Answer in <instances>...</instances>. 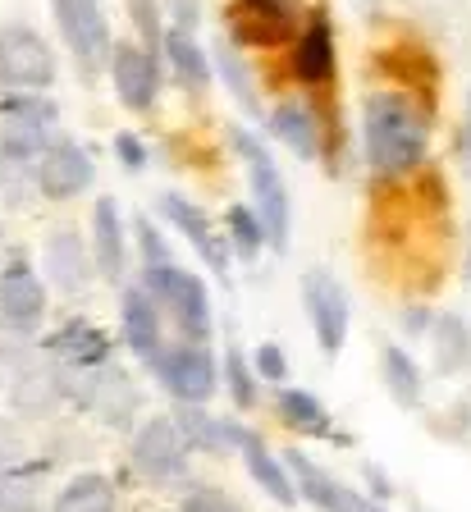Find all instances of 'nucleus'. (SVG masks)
I'll use <instances>...</instances> for the list:
<instances>
[{"mask_svg": "<svg viewBox=\"0 0 471 512\" xmlns=\"http://www.w3.org/2000/svg\"><path fill=\"white\" fill-rule=\"evenodd\" d=\"M366 165L375 174H407L426 160L430 119L426 110L403 92H371L362 110Z\"/></svg>", "mask_w": 471, "mask_h": 512, "instance_id": "nucleus-1", "label": "nucleus"}, {"mask_svg": "<svg viewBox=\"0 0 471 512\" xmlns=\"http://www.w3.org/2000/svg\"><path fill=\"white\" fill-rule=\"evenodd\" d=\"M234 151L243 156L247 183H252V202H257V215H261V224H266V243L275 247V252H284V247H289V229H293L289 183L279 174L275 156H270L247 128H234Z\"/></svg>", "mask_w": 471, "mask_h": 512, "instance_id": "nucleus-2", "label": "nucleus"}, {"mask_svg": "<svg viewBox=\"0 0 471 512\" xmlns=\"http://www.w3.org/2000/svg\"><path fill=\"white\" fill-rule=\"evenodd\" d=\"M142 284H147L151 298L174 316V325L183 330V339H197V343L211 339V298H206L202 275L165 261V266L142 270Z\"/></svg>", "mask_w": 471, "mask_h": 512, "instance_id": "nucleus-3", "label": "nucleus"}, {"mask_svg": "<svg viewBox=\"0 0 471 512\" xmlns=\"http://www.w3.org/2000/svg\"><path fill=\"white\" fill-rule=\"evenodd\" d=\"M55 83V51L42 32L10 23L0 28V92H46Z\"/></svg>", "mask_w": 471, "mask_h": 512, "instance_id": "nucleus-4", "label": "nucleus"}, {"mask_svg": "<svg viewBox=\"0 0 471 512\" xmlns=\"http://www.w3.org/2000/svg\"><path fill=\"white\" fill-rule=\"evenodd\" d=\"M51 5H55V23L65 32L78 69H83V74H101L110 64V51H115L110 23H106V14H101V0H51Z\"/></svg>", "mask_w": 471, "mask_h": 512, "instance_id": "nucleus-5", "label": "nucleus"}, {"mask_svg": "<svg viewBox=\"0 0 471 512\" xmlns=\"http://www.w3.org/2000/svg\"><path fill=\"white\" fill-rule=\"evenodd\" d=\"M225 23L243 46H289L298 37V0H234Z\"/></svg>", "mask_w": 471, "mask_h": 512, "instance_id": "nucleus-6", "label": "nucleus"}, {"mask_svg": "<svg viewBox=\"0 0 471 512\" xmlns=\"http://www.w3.org/2000/svg\"><path fill=\"white\" fill-rule=\"evenodd\" d=\"M302 302H307L311 330H316V343L321 352H339L343 339H348V320H353V307H348V288L330 275V270H307L302 275Z\"/></svg>", "mask_w": 471, "mask_h": 512, "instance_id": "nucleus-7", "label": "nucleus"}, {"mask_svg": "<svg viewBox=\"0 0 471 512\" xmlns=\"http://www.w3.org/2000/svg\"><path fill=\"white\" fill-rule=\"evenodd\" d=\"M156 375H161V384L170 389L179 403H206V398L215 394V357L206 352V343L188 339L179 343V348H161L156 352Z\"/></svg>", "mask_w": 471, "mask_h": 512, "instance_id": "nucleus-8", "label": "nucleus"}, {"mask_svg": "<svg viewBox=\"0 0 471 512\" xmlns=\"http://www.w3.org/2000/svg\"><path fill=\"white\" fill-rule=\"evenodd\" d=\"M129 453H133V467L147 480H156V485L183 480V467H188V439H183L179 421H165V416L138 426Z\"/></svg>", "mask_w": 471, "mask_h": 512, "instance_id": "nucleus-9", "label": "nucleus"}, {"mask_svg": "<svg viewBox=\"0 0 471 512\" xmlns=\"http://www.w3.org/2000/svg\"><path fill=\"white\" fill-rule=\"evenodd\" d=\"M92 179H97V165H92V156L78 142H51L33 165V183L51 202H69V197L87 192Z\"/></svg>", "mask_w": 471, "mask_h": 512, "instance_id": "nucleus-10", "label": "nucleus"}, {"mask_svg": "<svg viewBox=\"0 0 471 512\" xmlns=\"http://www.w3.org/2000/svg\"><path fill=\"white\" fill-rule=\"evenodd\" d=\"M46 316V288L28 261H10L0 270V325L14 334H33Z\"/></svg>", "mask_w": 471, "mask_h": 512, "instance_id": "nucleus-11", "label": "nucleus"}, {"mask_svg": "<svg viewBox=\"0 0 471 512\" xmlns=\"http://www.w3.org/2000/svg\"><path fill=\"white\" fill-rule=\"evenodd\" d=\"M161 215L174 224V229H179L183 238H188V243H193V252L202 256L215 275H225V270H229V234H225V229H215L211 215H206L202 206L188 202L183 192H165V197H161Z\"/></svg>", "mask_w": 471, "mask_h": 512, "instance_id": "nucleus-12", "label": "nucleus"}, {"mask_svg": "<svg viewBox=\"0 0 471 512\" xmlns=\"http://www.w3.org/2000/svg\"><path fill=\"white\" fill-rule=\"evenodd\" d=\"M110 78H115V92L129 110H151L156 106V92H161V60L138 42H115V51H110Z\"/></svg>", "mask_w": 471, "mask_h": 512, "instance_id": "nucleus-13", "label": "nucleus"}, {"mask_svg": "<svg viewBox=\"0 0 471 512\" xmlns=\"http://www.w3.org/2000/svg\"><path fill=\"white\" fill-rule=\"evenodd\" d=\"M289 471H293V480H298V494L307 503H316L321 512H385L380 503H371V499H362L357 490L339 485L330 471H321L307 453H298V448L289 453Z\"/></svg>", "mask_w": 471, "mask_h": 512, "instance_id": "nucleus-14", "label": "nucleus"}, {"mask_svg": "<svg viewBox=\"0 0 471 512\" xmlns=\"http://www.w3.org/2000/svg\"><path fill=\"white\" fill-rule=\"evenodd\" d=\"M334 64H339V55H334L330 19H311L307 28L293 37V74H298L307 87H321L334 78Z\"/></svg>", "mask_w": 471, "mask_h": 512, "instance_id": "nucleus-15", "label": "nucleus"}, {"mask_svg": "<svg viewBox=\"0 0 471 512\" xmlns=\"http://www.w3.org/2000/svg\"><path fill=\"white\" fill-rule=\"evenodd\" d=\"M124 339H129V348L138 352L142 362H156V352L165 348V339H161V302L147 293V284L124 293Z\"/></svg>", "mask_w": 471, "mask_h": 512, "instance_id": "nucleus-16", "label": "nucleus"}, {"mask_svg": "<svg viewBox=\"0 0 471 512\" xmlns=\"http://www.w3.org/2000/svg\"><path fill=\"white\" fill-rule=\"evenodd\" d=\"M92 252H97V270L106 279H124L129 270V247H124V220H119L115 197H101L92 211Z\"/></svg>", "mask_w": 471, "mask_h": 512, "instance_id": "nucleus-17", "label": "nucleus"}, {"mask_svg": "<svg viewBox=\"0 0 471 512\" xmlns=\"http://www.w3.org/2000/svg\"><path fill=\"white\" fill-rule=\"evenodd\" d=\"M270 133H275L298 160H311L316 151H321V119L311 115V106H302V101H284V106H275V115H270Z\"/></svg>", "mask_w": 471, "mask_h": 512, "instance_id": "nucleus-18", "label": "nucleus"}, {"mask_svg": "<svg viewBox=\"0 0 471 512\" xmlns=\"http://www.w3.org/2000/svg\"><path fill=\"white\" fill-rule=\"evenodd\" d=\"M51 352L65 357L69 366H78V371H92V366H101L110 357V339L87 320H69L65 330L51 339Z\"/></svg>", "mask_w": 471, "mask_h": 512, "instance_id": "nucleus-19", "label": "nucleus"}, {"mask_svg": "<svg viewBox=\"0 0 471 512\" xmlns=\"http://www.w3.org/2000/svg\"><path fill=\"white\" fill-rule=\"evenodd\" d=\"M165 60H170L174 78H179L183 87L202 92V87L211 83V64H206V51L197 46V37H193L188 23H179V28L165 32Z\"/></svg>", "mask_w": 471, "mask_h": 512, "instance_id": "nucleus-20", "label": "nucleus"}, {"mask_svg": "<svg viewBox=\"0 0 471 512\" xmlns=\"http://www.w3.org/2000/svg\"><path fill=\"white\" fill-rule=\"evenodd\" d=\"M243 462H247V471H252V480H257L279 508H293V503H298V485H289V471L270 458V448L261 444V435H252V430H247V439H243Z\"/></svg>", "mask_w": 471, "mask_h": 512, "instance_id": "nucleus-21", "label": "nucleus"}, {"mask_svg": "<svg viewBox=\"0 0 471 512\" xmlns=\"http://www.w3.org/2000/svg\"><path fill=\"white\" fill-rule=\"evenodd\" d=\"M275 412H279V421H284L289 430H298V435H311V439H330L334 435L325 403L316 394H307V389H284V394L275 398Z\"/></svg>", "mask_w": 471, "mask_h": 512, "instance_id": "nucleus-22", "label": "nucleus"}, {"mask_svg": "<svg viewBox=\"0 0 471 512\" xmlns=\"http://www.w3.org/2000/svg\"><path fill=\"white\" fill-rule=\"evenodd\" d=\"M46 256H51L55 284L69 288V293H74V288H83L87 275H92V266H87V252H83V243H78L74 229H60V234L51 238V247H46Z\"/></svg>", "mask_w": 471, "mask_h": 512, "instance_id": "nucleus-23", "label": "nucleus"}, {"mask_svg": "<svg viewBox=\"0 0 471 512\" xmlns=\"http://www.w3.org/2000/svg\"><path fill=\"white\" fill-rule=\"evenodd\" d=\"M55 512H115V485L97 471L74 476L55 499Z\"/></svg>", "mask_w": 471, "mask_h": 512, "instance_id": "nucleus-24", "label": "nucleus"}, {"mask_svg": "<svg viewBox=\"0 0 471 512\" xmlns=\"http://www.w3.org/2000/svg\"><path fill=\"white\" fill-rule=\"evenodd\" d=\"M55 119H60V110H55V101H46L42 92H10V96H0V124H10V128H46V133H51Z\"/></svg>", "mask_w": 471, "mask_h": 512, "instance_id": "nucleus-25", "label": "nucleus"}, {"mask_svg": "<svg viewBox=\"0 0 471 512\" xmlns=\"http://www.w3.org/2000/svg\"><path fill=\"white\" fill-rule=\"evenodd\" d=\"M385 384H389V394H394L403 407L421 403V371H417V362H412L403 348H385Z\"/></svg>", "mask_w": 471, "mask_h": 512, "instance_id": "nucleus-26", "label": "nucleus"}, {"mask_svg": "<svg viewBox=\"0 0 471 512\" xmlns=\"http://www.w3.org/2000/svg\"><path fill=\"white\" fill-rule=\"evenodd\" d=\"M225 234H229V243L238 247V256L252 261V256L261 252V243H266V224H261V215L252 211V206H229Z\"/></svg>", "mask_w": 471, "mask_h": 512, "instance_id": "nucleus-27", "label": "nucleus"}, {"mask_svg": "<svg viewBox=\"0 0 471 512\" xmlns=\"http://www.w3.org/2000/svg\"><path fill=\"white\" fill-rule=\"evenodd\" d=\"M435 357H439L444 371H453V366H462L471 357V334L458 316L435 320Z\"/></svg>", "mask_w": 471, "mask_h": 512, "instance_id": "nucleus-28", "label": "nucleus"}, {"mask_svg": "<svg viewBox=\"0 0 471 512\" xmlns=\"http://www.w3.org/2000/svg\"><path fill=\"white\" fill-rule=\"evenodd\" d=\"M225 384H229V394H234L238 412H247V407L257 403V375H252V366H247V357L238 348H229V357H225Z\"/></svg>", "mask_w": 471, "mask_h": 512, "instance_id": "nucleus-29", "label": "nucleus"}, {"mask_svg": "<svg viewBox=\"0 0 471 512\" xmlns=\"http://www.w3.org/2000/svg\"><path fill=\"white\" fill-rule=\"evenodd\" d=\"M220 74H225L229 92H234L247 110H257V92H252V74H247V64L238 60V51H234V46H220Z\"/></svg>", "mask_w": 471, "mask_h": 512, "instance_id": "nucleus-30", "label": "nucleus"}, {"mask_svg": "<svg viewBox=\"0 0 471 512\" xmlns=\"http://www.w3.org/2000/svg\"><path fill=\"white\" fill-rule=\"evenodd\" d=\"M133 23H138V32H142V46L161 60L165 32H161V10H156V0H133Z\"/></svg>", "mask_w": 471, "mask_h": 512, "instance_id": "nucleus-31", "label": "nucleus"}, {"mask_svg": "<svg viewBox=\"0 0 471 512\" xmlns=\"http://www.w3.org/2000/svg\"><path fill=\"white\" fill-rule=\"evenodd\" d=\"M33 508V485L14 476L10 467H0V512H28Z\"/></svg>", "mask_w": 471, "mask_h": 512, "instance_id": "nucleus-32", "label": "nucleus"}, {"mask_svg": "<svg viewBox=\"0 0 471 512\" xmlns=\"http://www.w3.org/2000/svg\"><path fill=\"white\" fill-rule=\"evenodd\" d=\"M138 243H142V261H147V266H165V261H174L170 247H165V238H161V229H151L147 215L138 220ZM147 266H142V270H147Z\"/></svg>", "mask_w": 471, "mask_h": 512, "instance_id": "nucleus-33", "label": "nucleus"}, {"mask_svg": "<svg viewBox=\"0 0 471 512\" xmlns=\"http://www.w3.org/2000/svg\"><path fill=\"white\" fill-rule=\"evenodd\" d=\"M183 512H243L234 499H225L220 490H206V485H197L193 494H188V503H183Z\"/></svg>", "mask_w": 471, "mask_h": 512, "instance_id": "nucleus-34", "label": "nucleus"}, {"mask_svg": "<svg viewBox=\"0 0 471 512\" xmlns=\"http://www.w3.org/2000/svg\"><path fill=\"white\" fill-rule=\"evenodd\" d=\"M252 366H257V375L261 380H284V375H289V362H284V352L275 348V343H261L257 348V357H252Z\"/></svg>", "mask_w": 471, "mask_h": 512, "instance_id": "nucleus-35", "label": "nucleus"}, {"mask_svg": "<svg viewBox=\"0 0 471 512\" xmlns=\"http://www.w3.org/2000/svg\"><path fill=\"white\" fill-rule=\"evenodd\" d=\"M115 151H119V160H124L129 170H142V165H147V151H142V142L133 138V133H119V138H115Z\"/></svg>", "mask_w": 471, "mask_h": 512, "instance_id": "nucleus-36", "label": "nucleus"}, {"mask_svg": "<svg viewBox=\"0 0 471 512\" xmlns=\"http://www.w3.org/2000/svg\"><path fill=\"white\" fill-rule=\"evenodd\" d=\"M458 165H462V174L471 179V96H467V115H462V128H458Z\"/></svg>", "mask_w": 471, "mask_h": 512, "instance_id": "nucleus-37", "label": "nucleus"}, {"mask_svg": "<svg viewBox=\"0 0 471 512\" xmlns=\"http://www.w3.org/2000/svg\"><path fill=\"white\" fill-rule=\"evenodd\" d=\"M467 279H471V243H467Z\"/></svg>", "mask_w": 471, "mask_h": 512, "instance_id": "nucleus-38", "label": "nucleus"}, {"mask_svg": "<svg viewBox=\"0 0 471 512\" xmlns=\"http://www.w3.org/2000/svg\"><path fill=\"white\" fill-rule=\"evenodd\" d=\"M362 5H375V0H362Z\"/></svg>", "mask_w": 471, "mask_h": 512, "instance_id": "nucleus-39", "label": "nucleus"}, {"mask_svg": "<svg viewBox=\"0 0 471 512\" xmlns=\"http://www.w3.org/2000/svg\"><path fill=\"white\" fill-rule=\"evenodd\" d=\"M0 238H5V234H0Z\"/></svg>", "mask_w": 471, "mask_h": 512, "instance_id": "nucleus-40", "label": "nucleus"}]
</instances>
